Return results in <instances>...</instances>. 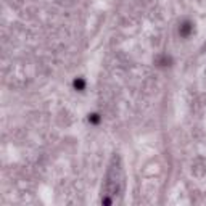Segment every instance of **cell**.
<instances>
[{
  "label": "cell",
  "mask_w": 206,
  "mask_h": 206,
  "mask_svg": "<svg viewBox=\"0 0 206 206\" xmlns=\"http://www.w3.org/2000/svg\"><path fill=\"white\" fill-rule=\"evenodd\" d=\"M121 190H122V168L119 158L114 156L110 164V169L105 175V182H103V188H101V203L113 204L114 201H117Z\"/></svg>",
  "instance_id": "cell-1"
}]
</instances>
